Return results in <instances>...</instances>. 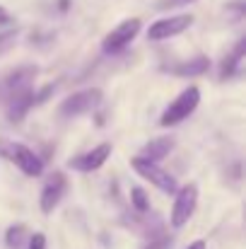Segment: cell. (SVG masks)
I'll list each match as a JSON object with an SVG mask.
<instances>
[{
    "label": "cell",
    "mask_w": 246,
    "mask_h": 249,
    "mask_svg": "<svg viewBox=\"0 0 246 249\" xmlns=\"http://www.w3.org/2000/svg\"><path fill=\"white\" fill-rule=\"evenodd\" d=\"M198 104H200V89H198L196 85H188L186 89L179 92V97H176V99H174V102L162 111V116H160V126L169 128V126L181 124L183 119H188V116L196 111Z\"/></svg>",
    "instance_id": "cell-1"
},
{
    "label": "cell",
    "mask_w": 246,
    "mask_h": 249,
    "mask_svg": "<svg viewBox=\"0 0 246 249\" xmlns=\"http://www.w3.org/2000/svg\"><path fill=\"white\" fill-rule=\"evenodd\" d=\"M0 153L10 162H15L27 177H39L44 172V160L22 143H0Z\"/></svg>",
    "instance_id": "cell-2"
},
{
    "label": "cell",
    "mask_w": 246,
    "mask_h": 249,
    "mask_svg": "<svg viewBox=\"0 0 246 249\" xmlns=\"http://www.w3.org/2000/svg\"><path fill=\"white\" fill-rule=\"evenodd\" d=\"M36 75H39V68L36 66H19V68L10 71L7 75H2L0 78V102H7L15 94L29 89Z\"/></svg>",
    "instance_id": "cell-3"
},
{
    "label": "cell",
    "mask_w": 246,
    "mask_h": 249,
    "mask_svg": "<svg viewBox=\"0 0 246 249\" xmlns=\"http://www.w3.org/2000/svg\"><path fill=\"white\" fill-rule=\"evenodd\" d=\"M131 167H133L143 179H148L150 184H155V186H157L160 191H164V194L174 196V194L179 191L176 179H174L166 169H162L157 162H148V160H143V158H133V160H131Z\"/></svg>",
    "instance_id": "cell-4"
},
{
    "label": "cell",
    "mask_w": 246,
    "mask_h": 249,
    "mask_svg": "<svg viewBox=\"0 0 246 249\" xmlns=\"http://www.w3.org/2000/svg\"><path fill=\"white\" fill-rule=\"evenodd\" d=\"M99 104H101V89L92 87V89H80V92L70 94L68 99H63L58 111L63 119H75V116H82V114L97 109Z\"/></svg>",
    "instance_id": "cell-5"
},
{
    "label": "cell",
    "mask_w": 246,
    "mask_h": 249,
    "mask_svg": "<svg viewBox=\"0 0 246 249\" xmlns=\"http://www.w3.org/2000/svg\"><path fill=\"white\" fill-rule=\"evenodd\" d=\"M196 206H198V186L196 184H186L176 191V198H174V208H171V225L174 228H183L191 215L196 213Z\"/></svg>",
    "instance_id": "cell-6"
},
{
    "label": "cell",
    "mask_w": 246,
    "mask_h": 249,
    "mask_svg": "<svg viewBox=\"0 0 246 249\" xmlns=\"http://www.w3.org/2000/svg\"><path fill=\"white\" fill-rule=\"evenodd\" d=\"M138 32H140V19H138V17H131V19L121 22L118 27H114V29L104 36L101 49H104L106 53H118V51H123V49L138 36Z\"/></svg>",
    "instance_id": "cell-7"
},
{
    "label": "cell",
    "mask_w": 246,
    "mask_h": 249,
    "mask_svg": "<svg viewBox=\"0 0 246 249\" xmlns=\"http://www.w3.org/2000/svg\"><path fill=\"white\" fill-rule=\"evenodd\" d=\"M193 17L191 15H174V17H164L152 22V27L148 29V39L150 41H164L169 36H179L181 32H186L191 27Z\"/></svg>",
    "instance_id": "cell-8"
},
{
    "label": "cell",
    "mask_w": 246,
    "mask_h": 249,
    "mask_svg": "<svg viewBox=\"0 0 246 249\" xmlns=\"http://www.w3.org/2000/svg\"><path fill=\"white\" fill-rule=\"evenodd\" d=\"M66 189H68V179L63 172H53L49 177V181L44 184L41 189V196H39V206H41V213H53L56 206L61 203V198L66 196Z\"/></svg>",
    "instance_id": "cell-9"
},
{
    "label": "cell",
    "mask_w": 246,
    "mask_h": 249,
    "mask_svg": "<svg viewBox=\"0 0 246 249\" xmlns=\"http://www.w3.org/2000/svg\"><path fill=\"white\" fill-rule=\"evenodd\" d=\"M111 150H114L111 143H101V145H97V148L82 153L78 158H73V160H70V167L78 169V172H94V169H99V167L111 158Z\"/></svg>",
    "instance_id": "cell-10"
},
{
    "label": "cell",
    "mask_w": 246,
    "mask_h": 249,
    "mask_svg": "<svg viewBox=\"0 0 246 249\" xmlns=\"http://www.w3.org/2000/svg\"><path fill=\"white\" fill-rule=\"evenodd\" d=\"M5 104H7V121L10 124H19L27 116V111L34 107V89L29 87V89L15 94L12 99H7Z\"/></svg>",
    "instance_id": "cell-11"
},
{
    "label": "cell",
    "mask_w": 246,
    "mask_h": 249,
    "mask_svg": "<svg viewBox=\"0 0 246 249\" xmlns=\"http://www.w3.org/2000/svg\"><path fill=\"white\" fill-rule=\"evenodd\" d=\"M174 145H176L174 138H152L150 143L143 145V150H140L138 158H143L148 162H160V160H164L174 150Z\"/></svg>",
    "instance_id": "cell-12"
},
{
    "label": "cell",
    "mask_w": 246,
    "mask_h": 249,
    "mask_svg": "<svg viewBox=\"0 0 246 249\" xmlns=\"http://www.w3.org/2000/svg\"><path fill=\"white\" fill-rule=\"evenodd\" d=\"M208 68H210V58L208 56H196V58H191V61L171 68V73L174 75H181V78H196V75L208 73Z\"/></svg>",
    "instance_id": "cell-13"
},
{
    "label": "cell",
    "mask_w": 246,
    "mask_h": 249,
    "mask_svg": "<svg viewBox=\"0 0 246 249\" xmlns=\"http://www.w3.org/2000/svg\"><path fill=\"white\" fill-rule=\"evenodd\" d=\"M244 53H246V39H242V41L237 44V49H234L230 56H225V61H222V66H220V78H222V80H227V78L237 75V71H239V66H242Z\"/></svg>",
    "instance_id": "cell-14"
},
{
    "label": "cell",
    "mask_w": 246,
    "mask_h": 249,
    "mask_svg": "<svg viewBox=\"0 0 246 249\" xmlns=\"http://www.w3.org/2000/svg\"><path fill=\"white\" fill-rule=\"evenodd\" d=\"M27 240V228L24 225H10L5 232V245L10 249H19Z\"/></svg>",
    "instance_id": "cell-15"
},
{
    "label": "cell",
    "mask_w": 246,
    "mask_h": 249,
    "mask_svg": "<svg viewBox=\"0 0 246 249\" xmlns=\"http://www.w3.org/2000/svg\"><path fill=\"white\" fill-rule=\"evenodd\" d=\"M131 203H133V208L138 213H148L150 211V198H148V194L140 186H133L131 189Z\"/></svg>",
    "instance_id": "cell-16"
},
{
    "label": "cell",
    "mask_w": 246,
    "mask_h": 249,
    "mask_svg": "<svg viewBox=\"0 0 246 249\" xmlns=\"http://www.w3.org/2000/svg\"><path fill=\"white\" fill-rule=\"evenodd\" d=\"M174 247V237L171 235H157V237H150V242L143 249H171Z\"/></svg>",
    "instance_id": "cell-17"
},
{
    "label": "cell",
    "mask_w": 246,
    "mask_h": 249,
    "mask_svg": "<svg viewBox=\"0 0 246 249\" xmlns=\"http://www.w3.org/2000/svg\"><path fill=\"white\" fill-rule=\"evenodd\" d=\"M15 39H17V29H10V32H2V34H0V51H5V49H10Z\"/></svg>",
    "instance_id": "cell-18"
},
{
    "label": "cell",
    "mask_w": 246,
    "mask_h": 249,
    "mask_svg": "<svg viewBox=\"0 0 246 249\" xmlns=\"http://www.w3.org/2000/svg\"><path fill=\"white\" fill-rule=\"evenodd\" d=\"M29 249H46V235L44 232H34L29 237Z\"/></svg>",
    "instance_id": "cell-19"
},
{
    "label": "cell",
    "mask_w": 246,
    "mask_h": 249,
    "mask_svg": "<svg viewBox=\"0 0 246 249\" xmlns=\"http://www.w3.org/2000/svg\"><path fill=\"white\" fill-rule=\"evenodd\" d=\"M12 22V17H10V12L0 5V27H5V24H10Z\"/></svg>",
    "instance_id": "cell-20"
},
{
    "label": "cell",
    "mask_w": 246,
    "mask_h": 249,
    "mask_svg": "<svg viewBox=\"0 0 246 249\" xmlns=\"http://www.w3.org/2000/svg\"><path fill=\"white\" fill-rule=\"evenodd\" d=\"M186 249H205V242H203V240H196V242H191Z\"/></svg>",
    "instance_id": "cell-21"
},
{
    "label": "cell",
    "mask_w": 246,
    "mask_h": 249,
    "mask_svg": "<svg viewBox=\"0 0 246 249\" xmlns=\"http://www.w3.org/2000/svg\"><path fill=\"white\" fill-rule=\"evenodd\" d=\"M68 7H70V0H58V10H63V12H66Z\"/></svg>",
    "instance_id": "cell-22"
},
{
    "label": "cell",
    "mask_w": 246,
    "mask_h": 249,
    "mask_svg": "<svg viewBox=\"0 0 246 249\" xmlns=\"http://www.w3.org/2000/svg\"><path fill=\"white\" fill-rule=\"evenodd\" d=\"M183 2H191V0H183Z\"/></svg>",
    "instance_id": "cell-23"
},
{
    "label": "cell",
    "mask_w": 246,
    "mask_h": 249,
    "mask_svg": "<svg viewBox=\"0 0 246 249\" xmlns=\"http://www.w3.org/2000/svg\"><path fill=\"white\" fill-rule=\"evenodd\" d=\"M176 2H183V0H176Z\"/></svg>",
    "instance_id": "cell-24"
}]
</instances>
